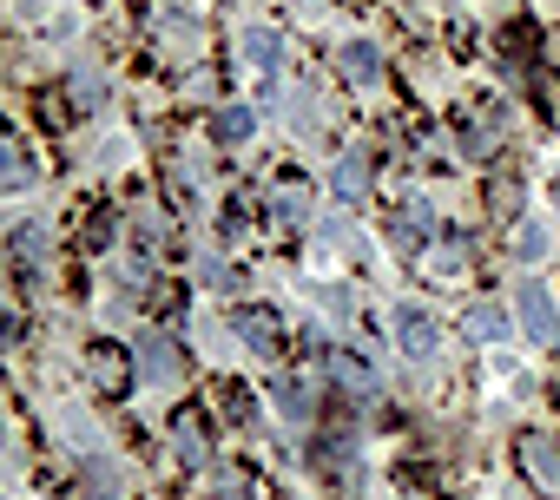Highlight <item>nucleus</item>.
I'll list each match as a JSON object with an SVG mask.
<instances>
[{
	"label": "nucleus",
	"instance_id": "0eeeda50",
	"mask_svg": "<svg viewBox=\"0 0 560 500\" xmlns=\"http://www.w3.org/2000/svg\"><path fill=\"white\" fill-rule=\"evenodd\" d=\"M501 310H468V336H501Z\"/></svg>",
	"mask_w": 560,
	"mask_h": 500
},
{
	"label": "nucleus",
	"instance_id": "39448f33",
	"mask_svg": "<svg viewBox=\"0 0 560 500\" xmlns=\"http://www.w3.org/2000/svg\"><path fill=\"white\" fill-rule=\"evenodd\" d=\"M528 454H534V474H541V487H560V448H554V441H528Z\"/></svg>",
	"mask_w": 560,
	"mask_h": 500
},
{
	"label": "nucleus",
	"instance_id": "7ed1b4c3",
	"mask_svg": "<svg viewBox=\"0 0 560 500\" xmlns=\"http://www.w3.org/2000/svg\"><path fill=\"white\" fill-rule=\"evenodd\" d=\"M211 132H218L224 145H238V139H251V112H244V106H224L218 119H211Z\"/></svg>",
	"mask_w": 560,
	"mask_h": 500
},
{
	"label": "nucleus",
	"instance_id": "6e6552de",
	"mask_svg": "<svg viewBox=\"0 0 560 500\" xmlns=\"http://www.w3.org/2000/svg\"><path fill=\"white\" fill-rule=\"evenodd\" d=\"M251 66H264V73L277 66V40L271 33H251Z\"/></svg>",
	"mask_w": 560,
	"mask_h": 500
},
{
	"label": "nucleus",
	"instance_id": "1a4fd4ad",
	"mask_svg": "<svg viewBox=\"0 0 560 500\" xmlns=\"http://www.w3.org/2000/svg\"><path fill=\"white\" fill-rule=\"evenodd\" d=\"M343 66H350V73H376V47H363V40H356V47L343 53Z\"/></svg>",
	"mask_w": 560,
	"mask_h": 500
},
{
	"label": "nucleus",
	"instance_id": "f03ea898",
	"mask_svg": "<svg viewBox=\"0 0 560 500\" xmlns=\"http://www.w3.org/2000/svg\"><path fill=\"white\" fill-rule=\"evenodd\" d=\"M402 349H409V356H435V329H429V316L422 310H402Z\"/></svg>",
	"mask_w": 560,
	"mask_h": 500
},
{
	"label": "nucleus",
	"instance_id": "20e7f679",
	"mask_svg": "<svg viewBox=\"0 0 560 500\" xmlns=\"http://www.w3.org/2000/svg\"><path fill=\"white\" fill-rule=\"evenodd\" d=\"M139 356H145V362H139V375H145V382H165V375L178 369V362H172V343H145Z\"/></svg>",
	"mask_w": 560,
	"mask_h": 500
},
{
	"label": "nucleus",
	"instance_id": "f257e3e1",
	"mask_svg": "<svg viewBox=\"0 0 560 500\" xmlns=\"http://www.w3.org/2000/svg\"><path fill=\"white\" fill-rule=\"evenodd\" d=\"M521 323L541 336V343H560V310L547 290H521Z\"/></svg>",
	"mask_w": 560,
	"mask_h": 500
},
{
	"label": "nucleus",
	"instance_id": "423d86ee",
	"mask_svg": "<svg viewBox=\"0 0 560 500\" xmlns=\"http://www.w3.org/2000/svg\"><path fill=\"white\" fill-rule=\"evenodd\" d=\"M336 191H343V198L363 191V158H343V165H336Z\"/></svg>",
	"mask_w": 560,
	"mask_h": 500
}]
</instances>
